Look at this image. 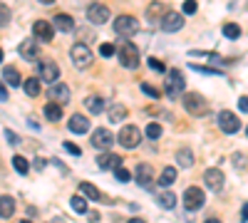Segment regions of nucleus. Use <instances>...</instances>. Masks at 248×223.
I'll return each instance as SVG.
<instances>
[{
    "label": "nucleus",
    "mask_w": 248,
    "mask_h": 223,
    "mask_svg": "<svg viewBox=\"0 0 248 223\" xmlns=\"http://www.w3.org/2000/svg\"><path fill=\"white\" fill-rule=\"evenodd\" d=\"M184 107H186V112H191L194 117H203L206 112H209V102H206L199 92H186L184 94Z\"/></svg>",
    "instance_id": "nucleus-1"
},
{
    "label": "nucleus",
    "mask_w": 248,
    "mask_h": 223,
    "mask_svg": "<svg viewBox=\"0 0 248 223\" xmlns=\"http://www.w3.org/2000/svg\"><path fill=\"white\" fill-rule=\"evenodd\" d=\"M70 59H72V65L77 67V70H85V67H90L92 65V59H94V55L90 52V47L87 45H72V50H70Z\"/></svg>",
    "instance_id": "nucleus-2"
},
{
    "label": "nucleus",
    "mask_w": 248,
    "mask_h": 223,
    "mask_svg": "<svg viewBox=\"0 0 248 223\" xmlns=\"http://www.w3.org/2000/svg\"><path fill=\"white\" fill-rule=\"evenodd\" d=\"M164 74H167V85H164V89H167V94H169L171 99H176L179 92H184V87H186L184 74H181L179 70H167Z\"/></svg>",
    "instance_id": "nucleus-3"
},
{
    "label": "nucleus",
    "mask_w": 248,
    "mask_h": 223,
    "mask_svg": "<svg viewBox=\"0 0 248 223\" xmlns=\"http://www.w3.org/2000/svg\"><path fill=\"white\" fill-rule=\"evenodd\" d=\"M114 32L122 35V37H132L139 32V20L132 17V15H119L114 20Z\"/></svg>",
    "instance_id": "nucleus-4"
},
{
    "label": "nucleus",
    "mask_w": 248,
    "mask_h": 223,
    "mask_svg": "<svg viewBox=\"0 0 248 223\" xmlns=\"http://www.w3.org/2000/svg\"><path fill=\"white\" fill-rule=\"evenodd\" d=\"M206 204V193L199 186H189L184 191V208L186 211H199Z\"/></svg>",
    "instance_id": "nucleus-5"
},
{
    "label": "nucleus",
    "mask_w": 248,
    "mask_h": 223,
    "mask_svg": "<svg viewBox=\"0 0 248 223\" xmlns=\"http://www.w3.org/2000/svg\"><path fill=\"white\" fill-rule=\"evenodd\" d=\"M119 62L124 65V67H129V70H134V67H139V50L132 45V43H124V45H119Z\"/></svg>",
    "instance_id": "nucleus-6"
},
{
    "label": "nucleus",
    "mask_w": 248,
    "mask_h": 223,
    "mask_svg": "<svg viewBox=\"0 0 248 223\" xmlns=\"http://www.w3.org/2000/svg\"><path fill=\"white\" fill-rule=\"evenodd\" d=\"M218 127L223 134H236L241 129V119H238V114L223 109V112H218Z\"/></svg>",
    "instance_id": "nucleus-7"
},
{
    "label": "nucleus",
    "mask_w": 248,
    "mask_h": 223,
    "mask_svg": "<svg viewBox=\"0 0 248 223\" xmlns=\"http://www.w3.org/2000/svg\"><path fill=\"white\" fill-rule=\"evenodd\" d=\"M139 141H141V132H139V127H124V129H119V144L122 147H127V149H134V147H139Z\"/></svg>",
    "instance_id": "nucleus-8"
},
{
    "label": "nucleus",
    "mask_w": 248,
    "mask_h": 223,
    "mask_svg": "<svg viewBox=\"0 0 248 223\" xmlns=\"http://www.w3.org/2000/svg\"><path fill=\"white\" fill-rule=\"evenodd\" d=\"M112 144H114V136H112V132H109V129L99 127V129H94V132H92V147H94V149L107 151Z\"/></svg>",
    "instance_id": "nucleus-9"
},
{
    "label": "nucleus",
    "mask_w": 248,
    "mask_h": 223,
    "mask_svg": "<svg viewBox=\"0 0 248 223\" xmlns=\"http://www.w3.org/2000/svg\"><path fill=\"white\" fill-rule=\"evenodd\" d=\"M37 72H40V82L55 85L57 79H60V67H57L55 62H50V59H43V62H40V67H37Z\"/></svg>",
    "instance_id": "nucleus-10"
},
{
    "label": "nucleus",
    "mask_w": 248,
    "mask_h": 223,
    "mask_svg": "<svg viewBox=\"0 0 248 223\" xmlns=\"http://www.w3.org/2000/svg\"><path fill=\"white\" fill-rule=\"evenodd\" d=\"M17 52H20V57H23V59H28V62H35V59H40L37 40H35V37L23 40V43H20V47H17Z\"/></svg>",
    "instance_id": "nucleus-11"
},
{
    "label": "nucleus",
    "mask_w": 248,
    "mask_h": 223,
    "mask_svg": "<svg viewBox=\"0 0 248 223\" xmlns=\"http://www.w3.org/2000/svg\"><path fill=\"white\" fill-rule=\"evenodd\" d=\"M184 28V15L181 13H167L161 17V30L164 32H179Z\"/></svg>",
    "instance_id": "nucleus-12"
},
{
    "label": "nucleus",
    "mask_w": 248,
    "mask_h": 223,
    "mask_svg": "<svg viewBox=\"0 0 248 223\" xmlns=\"http://www.w3.org/2000/svg\"><path fill=\"white\" fill-rule=\"evenodd\" d=\"M32 35H35V40H40V43H50V40L55 37V30H52V25L47 23V20H37V23L32 25Z\"/></svg>",
    "instance_id": "nucleus-13"
},
{
    "label": "nucleus",
    "mask_w": 248,
    "mask_h": 223,
    "mask_svg": "<svg viewBox=\"0 0 248 223\" xmlns=\"http://www.w3.org/2000/svg\"><path fill=\"white\" fill-rule=\"evenodd\" d=\"M97 166L105 169V171H112V169H119V166H122V159H119L114 151H99Z\"/></svg>",
    "instance_id": "nucleus-14"
},
{
    "label": "nucleus",
    "mask_w": 248,
    "mask_h": 223,
    "mask_svg": "<svg viewBox=\"0 0 248 223\" xmlns=\"http://www.w3.org/2000/svg\"><path fill=\"white\" fill-rule=\"evenodd\" d=\"M87 17H90V23H94V25H105L107 20H109V8H107V5L94 3V5H90Z\"/></svg>",
    "instance_id": "nucleus-15"
},
{
    "label": "nucleus",
    "mask_w": 248,
    "mask_h": 223,
    "mask_svg": "<svg viewBox=\"0 0 248 223\" xmlns=\"http://www.w3.org/2000/svg\"><path fill=\"white\" fill-rule=\"evenodd\" d=\"M203 181H206V186H209L211 191H221L223 184H226L223 171H218V169H206L203 171Z\"/></svg>",
    "instance_id": "nucleus-16"
},
{
    "label": "nucleus",
    "mask_w": 248,
    "mask_h": 223,
    "mask_svg": "<svg viewBox=\"0 0 248 223\" xmlns=\"http://www.w3.org/2000/svg\"><path fill=\"white\" fill-rule=\"evenodd\" d=\"M47 97H50V102H55V104H65L67 99H70V87H67V85H62V82H60V85L55 82V85L50 87Z\"/></svg>",
    "instance_id": "nucleus-17"
},
{
    "label": "nucleus",
    "mask_w": 248,
    "mask_h": 223,
    "mask_svg": "<svg viewBox=\"0 0 248 223\" xmlns=\"http://www.w3.org/2000/svg\"><path fill=\"white\" fill-rule=\"evenodd\" d=\"M137 181L144 189H152V181H154V169L149 164H139L137 166Z\"/></svg>",
    "instance_id": "nucleus-18"
},
{
    "label": "nucleus",
    "mask_w": 248,
    "mask_h": 223,
    "mask_svg": "<svg viewBox=\"0 0 248 223\" xmlns=\"http://www.w3.org/2000/svg\"><path fill=\"white\" fill-rule=\"evenodd\" d=\"M70 132L72 134H87L90 132V119L85 114H75L70 119Z\"/></svg>",
    "instance_id": "nucleus-19"
},
{
    "label": "nucleus",
    "mask_w": 248,
    "mask_h": 223,
    "mask_svg": "<svg viewBox=\"0 0 248 223\" xmlns=\"http://www.w3.org/2000/svg\"><path fill=\"white\" fill-rule=\"evenodd\" d=\"M52 25H55L57 32H72V30H75V20H72L70 15H60V13H57Z\"/></svg>",
    "instance_id": "nucleus-20"
},
{
    "label": "nucleus",
    "mask_w": 248,
    "mask_h": 223,
    "mask_svg": "<svg viewBox=\"0 0 248 223\" xmlns=\"http://www.w3.org/2000/svg\"><path fill=\"white\" fill-rule=\"evenodd\" d=\"M156 204H159L161 208L171 211V208L176 206V193H174V191H159V193H156Z\"/></svg>",
    "instance_id": "nucleus-21"
},
{
    "label": "nucleus",
    "mask_w": 248,
    "mask_h": 223,
    "mask_svg": "<svg viewBox=\"0 0 248 223\" xmlns=\"http://www.w3.org/2000/svg\"><path fill=\"white\" fill-rule=\"evenodd\" d=\"M77 191H79L82 196H85V198H92V201H102V198H105V196L99 193V189H97L94 184H90V181H82Z\"/></svg>",
    "instance_id": "nucleus-22"
},
{
    "label": "nucleus",
    "mask_w": 248,
    "mask_h": 223,
    "mask_svg": "<svg viewBox=\"0 0 248 223\" xmlns=\"http://www.w3.org/2000/svg\"><path fill=\"white\" fill-rule=\"evenodd\" d=\"M15 213V201L10 196H0V218H10Z\"/></svg>",
    "instance_id": "nucleus-23"
},
{
    "label": "nucleus",
    "mask_w": 248,
    "mask_h": 223,
    "mask_svg": "<svg viewBox=\"0 0 248 223\" xmlns=\"http://www.w3.org/2000/svg\"><path fill=\"white\" fill-rule=\"evenodd\" d=\"M85 107H87L90 112H94V114H99L102 109H105V99H102L99 94H90V97L85 99Z\"/></svg>",
    "instance_id": "nucleus-24"
},
{
    "label": "nucleus",
    "mask_w": 248,
    "mask_h": 223,
    "mask_svg": "<svg viewBox=\"0 0 248 223\" xmlns=\"http://www.w3.org/2000/svg\"><path fill=\"white\" fill-rule=\"evenodd\" d=\"M107 117H109V121H112V124H119V121H124V119H127V109H124L122 104H112Z\"/></svg>",
    "instance_id": "nucleus-25"
},
{
    "label": "nucleus",
    "mask_w": 248,
    "mask_h": 223,
    "mask_svg": "<svg viewBox=\"0 0 248 223\" xmlns=\"http://www.w3.org/2000/svg\"><path fill=\"white\" fill-rule=\"evenodd\" d=\"M176 164H179L181 169H189V166L194 164V154H191L189 149H179V151H176Z\"/></svg>",
    "instance_id": "nucleus-26"
},
{
    "label": "nucleus",
    "mask_w": 248,
    "mask_h": 223,
    "mask_svg": "<svg viewBox=\"0 0 248 223\" xmlns=\"http://www.w3.org/2000/svg\"><path fill=\"white\" fill-rule=\"evenodd\" d=\"M45 119L47 121H60L62 119V107L60 104H55V102H50V104H45Z\"/></svg>",
    "instance_id": "nucleus-27"
},
{
    "label": "nucleus",
    "mask_w": 248,
    "mask_h": 223,
    "mask_svg": "<svg viewBox=\"0 0 248 223\" xmlns=\"http://www.w3.org/2000/svg\"><path fill=\"white\" fill-rule=\"evenodd\" d=\"M70 206H72V211H75V213H79V216H82V213H87V198L82 196V193H77V196H72V198H70Z\"/></svg>",
    "instance_id": "nucleus-28"
},
{
    "label": "nucleus",
    "mask_w": 248,
    "mask_h": 223,
    "mask_svg": "<svg viewBox=\"0 0 248 223\" xmlns=\"http://www.w3.org/2000/svg\"><path fill=\"white\" fill-rule=\"evenodd\" d=\"M174 181H176V169L174 166L161 169V174H159V184L161 186H169V184H174Z\"/></svg>",
    "instance_id": "nucleus-29"
},
{
    "label": "nucleus",
    "mask_w": 248,
    "mask_h": 223,
    "mask_svg": "<svg viewBox=\"0 0 248 223\" xmlns=\"http://www.w3.org/2000/svg\"><path fill=\"white\" fill-rule=\"evenodd\" d=\"M23 87H25L28 97H37V94H40V77H30V79H25Z\"/></svg>",
    "instance_id": "nucleus-30"
},
{
    "label": "nucleus",
    "mask_w": 248,
    "mask_h": 223,
    "mask_svg": "<svg viewBox=\"0 0 248 223\" xmlns=\"http://www.w3.org/2000/svg\"><path fill=\"white\" fill-rule=\"evenodd\" d=\"M13 166H15V171H17V174H23V176H25V174L30 171V164H28V159H23L20 154H15V156H13Z\"/></svg>",
    "instance_id": "nucleus-31"
},
{
    "label": "nucleus",
    "mask_w": 248,
    "mask_h": 223,
    "mask_svg": "<svg viewBox=\"0 0 248 223\" xmlns=\"http://www.w3.org/2000/svg\"><path fill=\"white\" fill-rule=\"evenodd\" d=\"M5 82L10 85V87H20V74H17V70L15 67H5Z\"/></svg>",
    "instance_id": "nucleus-32"
},
{
    "label": "nucleus",
    "mask_w": 248,
    "mask_h": 223,
    "mask_svg": "<svg viewBox=\"0 0 248 223\" xmlns=\"http://www.w3.org/2000/svg\"><path fill=\"white\" fill-rule=\"evenodd\" d=\"M223 35L229 37V40H238V37H241V28H238L236 23H226V25H223Z\"/></svg>",
    "instance_id": "nucleus-33"
},
{
    "label": "nucleus",
    "mask_w": 248,
    "mask_h": 223,
    "mask_svg": "<svg viewBox=\"0 0 248 223\" xmlns=\"http://www.w3.org/2000/svg\"><path fill=\"white\" fill-rule=\"evenodd\" d=\"M156 15H159V17H164V15H167V8L159 5V3H152V5H149V17H152V20H156Z\"/></svg>",
    "instance_id": "nucleus-34"
},
{
    "label": "nucleus",
    "mask_w": 248,
    "mask_h": 223,
    "mask_svg": "<svg viewBox=\"0 0 248 223\" xmlns=\"http://www.w3.org/2000/svg\"><path fill=\"white\" fill-rule=\"evenodd\" d=\"M8 23H10V10H8V5L0 3V28H5Z\"/></svg>",
    "instance_id": "nucleus-35"
},
{
    "label": "nucleus",
    "mask_w": 248,
    "mask_h": 223,
    "mask_svg": "<svg viewBox=\"0 0 248 223\" xmlns=\"http://www.w3.org/2000/svg\"><path fill=\"white\" fill-rule=\"evenodd\" d=\"M114 178L122 181V184H127V181L132 178V174H129L127 169H122V166H119V169H114Z\"/></svg>",
    "instance_id": "nucleus-36"
},
{
    "label": "nucleus",
    "mask_w": 248,
    "mask_h": 223,
    "mask_svg": "<svg viewBox=\"0 0 248 223\" xmlns=\"http://www.w3.org/2000/svg\"><path fill=\"white\" fill-rule=\"evenodd\" d=\"M191 70H196V72H201V74H221L216 67H203V65H194V62H191Z\"/></svg>",
    "instance_id": "nucleus-37"
},
{
    "label": "nucleus",
    "mask_w": 248,
    "mask_h": 223,
    "mask_svg": "<svg viewBox=\"0 0 248 223\" xmlns=\"http://www.w3.org/2000/svg\"><path fill=\"white\" fill-rule=\"evenodd\" d=\"M114 52H117V50H114V45H109V43H102V45H99V55H102V57H112Z\"/></svg>",
    "instance_id": "nucleus-38"
},
{
    "label": "nucleus",
    "mask_w": 248,
    "mask_h": 223,
    "mask_svg": "<svg viewBox=\"0 0 248 223\" xmlns=\"http://www.w3.org/2000/svg\"><path fill=\"white\" fill-rule=\"evenodd\" d=\"M141 89H144V92H147L149 97H154V99H159V97H161V92H159L156 87H152L149 82H141Z\"/></svg>",
    "instance_id": "nucleus-39"
},
{
    "label": "nucleus",
    "mask_w": 248,
    "mask_h": 223,
    "mask_svg": "<svg viewBox=\"0 0 248 223\" xmlns=\"http://www.w3.org/2000/svg\"><path fill=\"white\" fill-rule=\"evenodd\" d=\"M149 67H152L154 72H167V67H164V62H161V59H156V57H149Z\"/></svg>",
    "instance_id": "nucleus-40"
},
{
    "label": "nucleus",
    "mask_w": 248,
    "mask_h": 223,
    "mask_svg": "<svg viewBox=\"0 0 248 223\" xmlns=\"http://www.w3.org/2000/svg\"><path fill=\"white\" fill-rule=\"evenodd\" d=\"M181 13H186V15H194V13H196V0H184V8H181Z\"/></svg>",
    "instance_id": "nucleus-41"
},
{
    "label": "nucleus",
    "mask_w": 248,
    "mask_h": 223,
    "mask_svg": "<svg viewBox=\"0 0 248 223\" xmlns=\"http://www.w3.org/2000/svg\"><path fill=\"white\" fill-rule=\"evenodd\" d=\"M147 136H149V139H159V136H161V127H159V124H149V127H147Z\"/></svg>",
    "instance_id": "nucleus-42"
},
{
    "label": "nucleus",
    "mask_w": 248,
    "mask_h": 223,
    "mask_svg": "<svg viewBox=\"0 0 248 223\" xmlns=\"http://www.w3.org/2000/svg\"><path fill=\"white\" fill-rule=\"evenodd\" d=\"M62 147H65V151H70L72 156H79V154H82V149H79L77 144H72V141H65Z\"/></svg>",
    "instance_id": "nucleus-43"
},
{
    "label": "nucleus",
    "mask_w": 248,
    "mask_h": 223,
    "mask_svg": "<svg viewBox=\"0 0 248 223\" xmlns=\"http://www.w3.org/2000/svg\"><path fill=\"white\" fill-rule=\"evenodd\" d=\"M0 102H8V87L0 82Z\"/></svg>",
    "instance_id": "nucleus-44"
},
{
    "label": "nucleus",
    "mask_w": 248,
    "mask_h": 223,
    "mask_svg": "<svg viewBox=\"0 0 248 223\" xmlns=\"http://www.w3.org/2000/svg\"><path fill=\"white\" fill-rule=\"evenodd\" d=\"M238 109L241 112H248V97H241L238 99Z\"/></svg>",
    "instance_id": "nucleus-45"
},
{
    "label": "nucleus",
    "mask_w": 248,
    "mask_h": 223,
    "mask_svg": "<svg viewBox=\"0 0 248 223\" xmlns=\"http://www.w3.org/2000/svg\"><path fill=\"white\" fill-rule=\"evenodd\" d=\"M45 164H47L45 159H35V169H37V171H43V169H45Z\"/></svg>",
    "instance_id": "nucleus-46"
},
{
    "label": "nucleus",
    "mask_w": 248,
    "mask_h": 223,
    "mask_svg": "<svg viewBox=\"0 0 248 223\" xmlns=\"http://www.w3.org/2000/svg\"><path fill=\"white\" fill-rule=\"evenodd\" d=\"M241 218H243V221H248V204H243V206H241Z\"/></svg>",
    "instance_id": "nucleus-47"
},
{
    "label": "nucleus",
    "mask_w": 248,
    "mask_h": 223,
    "mask_svg": "<svg viewBox=\"0 0 248 223\" xmlns=\"http://www.w3.org/2000/svg\"><path fill=\"white\" fill-rule=\"evenodd\" d=\"M8 141H10V144H17V136L13 132H8Z\"/></svg>",
    "instance_id": "nucleus-48"
},
{
    "label": "nucleus",
    "mask_w": 248,
    "mask_h": 223,
    "mask_svg": "<svg viewBox=\"0 0 248 223\" xmlns=\"http://www.w3.org/2000/svg\"><path fill=\"white\" fill-rule=\"evenodd\" d=\"M129 223H147V221H144V218H132Z\"/></svg>",
    "instance_id": "nucleus-49"
},
{
    "label": "nucleus",
    "mask_w": 248,
    "mask_h": 223,
    "mask_svg": "<svg viewBox=\"0 0 248 223\" xmlns=\"http://www.w3.org/2000/svg\"><path fill=\"white\" fill-rule=\"evenodd\" d=\"M40 3H43V5H52V3H55V0H40Z\"/></svg>",
    "instance_id": "nucleus-50"
},
{
    "label": "nucleus",
    "mask_w": 248,
    "mask_h": 223,
    "mask_svg": "<svg viewBox=\"0 0 248 223\" xmlns=\"http://www.w3.org/2000/svg\"><path fill=\"white\" fill-rule=\"evenodd\" d=\"M206 223H221L218 218H209V221H206Z\"/></svg>",
    "instance_id": "nucleus-51"
},
{
    "label": "nucleus",
    "mask_w": 248,
    "mask_h": 223,
    "mask_svg": "<svg viewBox=\"0 0 248 223\" xmlns=\"http://www.w3.org/2000/svg\"><path fill=\"white\" fill-rule=\"evenodd\" d=\"M3 57H5V55H3V50H0V62H3Z\"/></svg>",
    "instance_id": "nucleus-52"
},
{
    "label": "nucleus",
    "mask_w": 248,
    "mask_h": 223,
    "mask_svg": "<svg viewBox=\"0 0 248 223\" xmlns=\"http://www.w3.org/2000/svg\"><path fill=\"white\" fill-rule=\"evenodd\" d=\"M23 223H30V221H23Z\"/></svg>",
    "instance_id": "nucleus-53"
},
{
    "label": "nucleus",
    "mask_w": 248,
    "mask_h": 223,
    "mask_svg": "<svg viewBox=\"0 0 248 223\" xmlns=\"http://www.w3.org/2000/svg\"><path fill=\"white\" fill-rule=\"evenodd\" d=\"M246 134H248V132H246Z\"/></svg>",
    "instance_id": "nucleus-54"
}]
</instances>
